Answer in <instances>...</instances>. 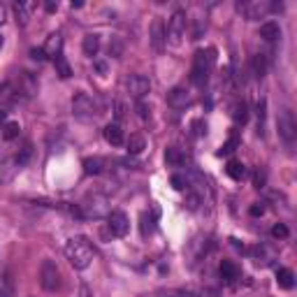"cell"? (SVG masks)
<instances>
[{
    "instance_id": "33",
    "label": "cell",
    "mask_w": 297,
    "mask_h": 297,
    "mask_svg": "<svg viewBox=\"0 0 297 297\" xmlns=\"http://www.w3.org/2000/svg\"><path fill=\"white\" fill-rule=\"evenodd\" d=\"M265 181H267V174H265V170H258L256 172V176H253V186L260 191V188H265Z\"/></svg>"
},
{
    "instance_id": "17",
    "label": "cell",
    "mask_w": 297,
    "mask_h": 297,
    "mask_svg": "<svg viewBox=\"0 0 297 297\" xmlns=\"http://www.w3.org/2000/svg\"><path fill=\"white\" fill-rule=\"evenodd\" d=\"M277 283H279V288H283V290H290V288L295 286V272L288 269V267H279L277 269Z\"/></svg>"
},
{
    "instance_id": "6",
    "label": "cell",
    "mask_w": 297,
    "mask_h": 297,
    "mask_svg": "<svg viewBox=\"0 0 297 297\" xmlns=\"http://www.w3.org/2000/svg\"><path fill=\"white\" fill-rule=\"evenodd\" d=\"M239 10L244 12V16L248 21H256V19H262V16L269 14L274 10V5L267 3V0H248V3H239Z\"/></svg>"
},
{
    "instance_id": "4",
    "label": "cell",
    "mask_w": 297,
    "mask_h": 297,
    "mask_svg": "<svg viewBox=\"0 0 297 297\" xmlns=\"http://www.w3.org/2000/svg\"><path fill=\"white\" fill-rule=\"evenodd\" d=\"M72 111H75V116L81 119V121H91L98 114V105L88 93H77L75 100H72Z\"/></svg>"
},
{
    "instance_id": "13",
    "label": "cell",
    "mask_w": 297,
    "mask_h": 297,
    "mask_svg": "<svg viewBox=\"0 0 297 297\" xmlns=\"http://www.w3.org/2000/svg\"><path fill=\"white\" fill-rule=\"evenodd\" d=\"M165 26H163V21L161 19H156L153 21V26H151V44H153V49L156 51H163V47H165Z\"/></svg>"
},
{
    "instance_id": "10",
    "label": "cell",
    "mask_w": 297,
    "mask_h": 297,
    "mask_svg": "<svg viewBox=\"0 0 297 297\" xmlns=\"http://www.w3.org/2000/svg\"><path fill=\"white\" fill-rule=\"evenodd\" d=\"M37 10V3L35 0H24V3H14V16L21 26L28 24V19L33 16V12Z\"/></svg>"
},
{
    "instance_id": "25",
    "label": "cell",
    "mask_w": 297,
    "mask_h": 297,
    "mask_svg": "<svg viewBox=\"0 0 297 297\" xmlns=\"http://www.w3.org/2000/svg\"><path fill=\"white\" fill-rule=\"evenodd\" d=\"M239 149V137H237V132H232L230 135V140L225 142V144L218 149V156H232V153Z\"/></svg>"
},
{
    "instance_id": "38",
    "label": "cell",
    "mask_w": 297,
    "mask_h": 297,
    "mask_svg": "<svg viewBox=\"0 0 297 297\" xmlns=\"http://www.w3.org/2000/svg\"><path fill=\"white\" fill-rule=\"evenodd\" d=\"M161 297H193L188 290H167V292H163Z\"/></svg>"
},
{
    "instance_id": "35",
    "label": "cell",
    "mask_w": 297,
    "mask_h": 297,
    "mask_svg": "<svg viewBox=\"0 0 297 297\" xmlns=\"http://www.w3.org/2000/svg\"><path fill=\"white\" fill-rule=\"evenodd\" d=\"M197 204H200V197H197L195 193H188V197H186V207L191 209V212H195Z\"/></svg>"
},
{
    "instance_id": "34",
    "label": "cell",
    "mask_w": 297,
    "mask_h": 297,
    "mask_svg": "<svg viewBox=\"0 0 297 297\" xmlns=\"http://www.w3.org/2000/svg\"><path fill=\"white\" fill-rule=\"evenodd\" d=\"M170 181H172V186H174L176 191H184V188H186V179H184L181 174H172Z\"/></svg>"
},
{
    "instance_id": "46",
    "label": "cell",
    "mask_w": 297,
    "mask_h": 297,
    "mask_svg": "<svg viewBox=\"0 0 297 297\" xmlns=\"http://www.w3.org/2000/svg\"><path fill=\"white\" fill-rule=\"evenodd\" d=\"M0 47H3V35H0Z\"/></svg>"
},
{
    "instance_id": "18",
    "label": "cell",
    "mask_w": 297,
    "mask_h": 297,
    "mask_svg": "<svg viewBox=\"0 0 297 297\" xmlns=\"http://www.w3.org/2000/svg\"><path fill=\"white\" fill-rule=\"evenodd\" d=\"M35 91H37V84H35V79H33V75L31 72H21L19 75V93H26V96L31 98Z\"/></svg>"
},
{
    "instance_id": "36",
    "label": "cell",
    "mask_w": 297,
    "mask_h": 297,
    "mask_svg": "<svg viewBox=\"0 0 297 297\" xmlns=\"http://www.w3.org/2000/svg\"><path fill=\"white\" fill-rule=\"evenodd\" d=\"M31 58L33 61H47V54H44V49H37V47H33L31 49Z\"/></svg>"
},
{
    "instance_id": "16",
    "label": "cell",
    "mask_w": 297,
    "mask_h": 297,
    "mask_svg": "<svg viewBox=\"0 0 297 297\" xmlns=\"http://www.w3.org/2000/svg\"><path fill=\"white\" fill-rule=\"evenodd\" d=\"M218 274H221V279L225 283H232V281L239 279V267H237L232 260H223L221 267H218Z\"/></svg>"
},
{
    "instance_id": "44",
    "label": "cell",
    "mask_w": 297,
    "mask_h": 297,
    "mask_svg": "<svg viewBox=\"0 0 297 297\" xmlns=\"http://www.w3.org/2000/svg\"><path fill=\"white\" fill-rule=\"evenodd\" d=\"M193 128H195V135H202V132H207V130H202V121H195V123H193Z\"/></svg>"
},
{
    "instance_id": "7",
    "label": "cell",
    "mask_w": 297,
    "mask_h": 297,
    "mask_svg": "<svg viewBox=\"0 0 297 297\" xmlns=\"http://www.w3.org/2000/svg\"><path fill=\"white\" fill-rule=\"evenodd\" d=\"M295 132H297V126H295V119H292V111L290 109H283L281 116H279V135L292 144L295 142Z\"/></svg>"
},
{
    "instance_id": "15",
    "label": "cell",
    "mask_w": 297,
    "mask_h": 297,
    "mask_svg": "<svg viewBox=\"0 0 297 297\" xmlns=\"http://www.w3.org/2000/svg\"><path fill=\"white\" fill-rule=\"evenodd\" d=\"M167 105L174 107V109H179V107H186L188 105V93H186V88H181V86L172 88V91L167 93Z\"/></svg>"
},
{
    "instance_id": "29",
    "label": "cell",
    "mask_w": 297,
    "mask_h": 297,
    "mask_svg": "<svg viewBox=\"0 0 297 297\" xmlns=\"http://www.w3.org/2000/svg\"><path fill=\"white\" fill-rule=\"evenodd\" d=\"M253 70H256V77H265V72H267V58L262 54H258L256 58H253Z\"/></svg>"
},
{
    "instance_id": "28",
    "label": "cell",
    "mask_w": 297,
    "mask_h": 297,
    "mask_svg": "<svg viewBox=\"0 0 297 297\" xmlns=\"http://www.w3.org/2000/svg\"><path fill=\"white\" fill-rule=\"evenodd\" d=\"M102 158H86L84 161V172L86 174H100L102 172Z\"/></svg>"
},
{
    "instance_id": "8",
    "label": "cell",
    "mask_w": 297,
    "mask_h": 297,
    "mask_svg": "<svg viewBox=\"0 0 297 297\" xmlns=\"http://www.w3.org/2000/svg\"><path fill=\"white\" fill-rule=\"evenodd\" d=\"M107 225H109V232L114 237H126L128 230H130V221L123 212H111L109 218H107Z\"/></svg>"
},
{
    "instance_id": "41",
    "label": "cell",
    "mask_w": 297,
    "mask_h": 297,
    "mask_svg": "<svg viewBox=\"0 0 297 297\" xmlns=\"http://www.w3.org/2000/svg\"><path fill=\"white\" fill-rule=\"evenodd\" d=\"M44 10H47V12H56V10H58V3L49 0V3H44Z\"/></svg>"
},
{
    "instance_id": "42",
    "label": "cell",
    "mask_w": 297,
    "mask_h": 297,
    "mask_svg": "<svg viewBox=\"0 0 297 297\" xmlns=\"http://www.w3.org/2000/svg\"><path fill=\"white\" fill-rule=\"evenodd\" d=\"M123 111H126V107L121 102H116V119H123Z\"/></svg>"
},
{
    "instance_id": "2",
    "label": "cell",
    "mask_w": 297,
    "mask_h": 297,
    "mask_svg": "<svg viewBox=\"0 0 297 297\" xmlns=\"http://www.w3.org/2000/svg\"><path fill=\"white\" fill-rule=\"evenodd\" d=\"M214 67V49L209 51H197L193 58V70H191V81L195 86H204L209 79V72Z\"/></svg>"
},
{
    "instance_id": "30",
    "label": "cell",
    "mask_w": 297,
    "mask_h": 297,
    "mask_svg": "<svg viewBox=\"0 0 297 297\" xmlns=\"http://www.w3.org/2000/svg\"><path fill=\"white\" fill-rule=\"evenodd\" d=\"M31 156H33V144L31 142H26V146L21 149V153H16V163H19V165H26V163L31 161Z\"/></svg>"
},
{
    "instance_id": "22",
    "label": "cell",
    "mask_w": 297,
    "mask_h": 297,
    "mask_svg": "<svg viewBox=\"0 0 297 297\" xmlns=\"http://www.w3.org/2000/svg\"><path fill=\"white\" fill-rule=\"evenodd\" d=\"M81 49H84L86 56H91V58H93V56L98 54V49H100V37H98V35H86Z\"/></svg>"
},
{
    "instance_id": "20",
    "label": "cell",
    "mask_w": 297,
    "mask_h": 297,
    "mask_svg": "<svg viewBox=\"0 0 297 297\" xmlns=\"http://www.w3.org/2000/svg\"><path fill=\"white\" fill-rule=\"evenodd\" d=\"M225 172H227V176H230V179H235V181H242L244 176H246V167H244V163H239V161H230V163H227Z\"/></svg>"
},
{
    "instance_id": "5",
    "label": "cell",
    "mask_w": 297,
    "mask_h": 297,
    "mask_svg": "<svg viewBox=\"0 0 297 297\" xmlns=\"http://www.w3.org/2000/svg\"><path fill=\"white\" fill-rule=\"evenodd\" d=\"M40 283L44 290L54 292L58 290V286H61V272H58V267H56L54 260H44L40 267Z\"/></svg>"
},
{
    "instance_id": "1",
    "label": "cell",
    "mask_w": 297,
    "mask_h": 297,
    "mask_svg": "<svg viewBox=\"0 0 297 297\" xmlns=\"http://www.w3.org/2000/svg\"><path fill=\"white\" fill-rule=\"evenodd\" d=\"M65 258L75 269H86L93 262V246L86 237L77 235L65 242Z\"/></svg>"
},
{
    "instance_id": "43",
    "label": "cell",
    "mask_w": 297,
    "mask_h": 297,
    "mask_svg": "<svg viewBox=\"0 0 297 297\" xmlns=\"http://www.w3.org/2000/svg\"><path fill=\"white\" fill-rule=\"evenodd\" d=\"M7 123V111L5 109H0V130H3V126Z\"/></svg>"
},
{
    "instance_id": "14",
    "label": "cell",
    "mask_w": 297,
    "mask_h": 297,
    "mask_svg": "<svg viewBox=\"0 0 297 297\" xmlns=\"http://www.w3.org/2000/svg\"><path fill=\"white\" fill-rule=\"evenodd\" d=\"M260 37L265 42H277L279 37H281V26H279L277 21H265V24L260 26Z\"/></svg>"
},
{
    "instance_id": "40",
    "label": "cell",
    "mask_w": 297,
    "mask_h": 297,
    "mask_svg": "<svg viewBox=\"0 0 297 297\" xmlns=\"http://www.w3.org/2000/svg\"><path fill=\"white\" fill-rule=\"evenodd\" d=\"M5 19H7V7L3 5V3H0V26L5 24Z\"/></svg>"
},
{
    "instance_id": "3",
    "label": "cell",
    "mask_w": 297,
    "mask_h": 297,
    "mask_svg": "<svg viewBox=\"0 0 297 297\" xmlns=\"http://www.w3.org/2000/svg\"><path fill=\"white\" fill-rule=\"evenodd\" d=\"M186 12L184 10H176L174 14L170 16L167 21V28H165V40H170V44L179 47L184 42V35H186Z\"/></svg>"
},
{
    "instance_id": "9",
    "label": "cell",
    "mask_w": 297,
    "mask_h": 297,
    "mask_svg": "<svg viewBox=\"0 0 297 297\" xmlns=\"http://www.w3.org/2000/svg\"><path fill=\"white\" fill-rule=\"evenodd\" d=\"M126 86H128V91H130V96H135V98H144L146 93L151 91V81L146 79L144 75H130Z\"/></svg>"
},
{
    "instance_id": "12",
    "label": "cell",
    "mask_w": 297,
    "mask_h": 297,
    "mask_svg": "<svg viewBox=\"0 0 297 297\" xmlns=\"http://www.w3.org/2000/svg\"><path fill=\"white\" fill-rule=\"evenodd\" d=\"M19 167L21 165L16 163V158H5V161H0V184L12 181Z\"/></svg>"
},
{
    "instance_id": "19",
    "label": "cell",
    "mask_w": 297,
    "mask_h": 297,
    "mask_svg": "<svg viewBox=\"0 0 297 297\" xmlns=\"http://www.w3.org/2000/svg\"><path fill=\"white\" fill-rule=\"evenodd\" d=\"M61 49H63V35L61 33L49 35V40H47V44H44V54L56 58V56H61Z\"/></svg>"
},
{
    "instance_id": "23",
    "label": "cell",
    "mask_w": 297,
    "mask_h": 297,
    "mask_svg": "<svg viewBox=\"0 0 297 297\" xmlns=\"http://www.w3.org/2000/svg\"><path fill=\"white\" fill-rule=\"evenodd\" d=\"M54 65H56V75L61 77V79H67V77L72 75V67H70V63L65 61V56H56L54 58Z\"/></svg>"
},
{
    "instance_id": "31",
    "label": "cell",
    "mask_w": 297,
    "mask_h": 297,
    "mask_svg": "<svg viewBox=\"0 0 297 297\" xmlns=\"http://www.w3.org/2000/svg\"><path fill=\"white\" fill-rule=\"evenodd\" d=\"M140 221H142V237H149L153 232V218H149V214H142Z\"/></svg>"
},
{
    "instance_id": "26",
    "label": "cell",
    "mask_w": 297,
    "mask_h": 297,
    "mask_svg": "<svg viewBox=\"0 0 297 297\" xmlns=\"http://www.w3.org/2000/svg\"><path fill=\"white\" fill-rule=\"evenodd\" d=\"M165 161H167V165H172V167H179L184 163V153L176 149V146H170L165 151Z\"/></svg>"
},
{
    "instance_id": "21",
    "label": "cell",
    "mask_w": 297,
    "mask_h": 297,
    "mask_svg": "<svg viewBox=\"0 0 297 297\" xmlns=\"http://www.w3.org/2000/svg\"><path fill=\"white\" fill-rule=\"evenodd\" d=\"M126 146H128V153L137 156V153H142L146 149V140L142 135H130V140L126 142Z\"/></svg>"
},
{
    "instance_id": "11",
    "label": "cell",
    "mask_w": 297,
    "mask_h": 297,
    "mask_svg": "<svg viewBox=\"0 0 297 297\" xmlns=\"http://www.w3.org/2000/svg\"><path fill=\"white\" fill-rule=\"evenodd\" d=\"M102 135H105V140L109 142L111 146H121L123 142H126V135H123V128L119 126V123H107L105 130H102Z\"/></svg>"
},
{
    "instance_id": "27",
    "label": "cell",
    "mask_w": 297,
    "mask_h": 297,
    "mask_svg": "<svg viewBox=\"0 0 297 297\" xmlns=\"http://www.w3.org/2000/svg\"><path fill=\"white\" fill-rule=\"evenodd\" d=\"M19 132H21V126L16 121H10V123H5L3 126V140L5 142H12V140H16L19 137Z\"/></svg>"
},
{
    "instance_id": "24",
    "label": "cell",
    "mask_w": 297,
    "mask_h": 297,
    "mask_svg": "<svg viewBox=\"0 0 297 297\" xmlns=\"http://www.w3.org/2000/svg\"><path fill=\"white\" fill-rule=\"evenodd\" d=\"M232 119H235L237 126H244V123L248 121V105L246 102H237L235 105V111H232Z\"/></svg>"
},
{
    "instance_id": "37",
    "label": "cell",
    "mask_w": 297,
    "mask_h": 297,
    "mask_svg": "<svg viewBox=\"0 0 297 297\" xmlns=\"http://www.w3.org/2000/svg\"><path fill=\"white\" fill-rule=\"evenodd\" d=\"M248 214H251V216H262V214H265V207L260 204V202H253L251 204V209H248Z\"/></svg>"
},
{
    "instance_id": "32",
    "label": "cell",
    "mask_w": 297,
    "mask_h": 297,
    "mask_svg": "<svg viewBox=\"0 0 297 297\" xmlns=\"http://www.w3.org/2000/svg\"><path fill=\"white\" fill-rule=\"evenodd\" d=\"M288 235H290V230H288L286 223H277V225L272 227V237H274V239H286Z\"/></svg>"
},
{
    "instance_id": "45",
    "label": "cell",
    "mask_w": 297,
    "mask_h": 297,
    "mask_svg": "<svg viewBox=\"0 0 297 297\" xmlns=\"http://www.w3.org/2000/svg\"><path fill=\"white\" fill-rule=\"evenodd\" d=\"M79 7H84V3L81 0H72V10H79Z\"/></svg>"
},
{
    "instance_id": "39",
    "label": "cell",
    "mask_w": 297,
    "mask_h": 297,
    "mask_svg": "<svg viewBox=\"0 0 297 297\" xmlns=\"http://www.w3.org/2000/svg\"><path fill=\"white\" fill-rule=\"evenodd\" d=\"M137 111H140L142 119H149V111H151V109H149V107H146L144 102H140V105H137Z\"/></svg>"
}]
</instances>
